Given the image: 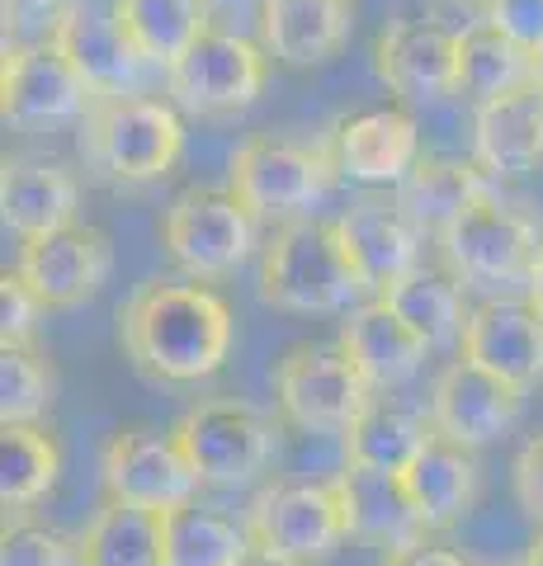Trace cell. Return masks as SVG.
I'll use <instances>...</instances> for the list:
<instances>
[{
	"label": "cell",
	"instance_id": "1",
	"mask_svg": "<svg viewBox=\"0 0 543 566\" xmlns=\"http://www.w3.org/2000/svg\"><path fill=\"white\" fill-rule=\"evenodd\" d=\"M232 340V307L199 279H143L118 307V349L152 382L185 387L222 374Z\"/></svg>",
	"mask_w": 543,
	"mask_h": 566
},
{
	"label": "cell",
	"instance_id": "2",
	"mask_svg": "<svg viewBox=\"0 0 543 566\" xmlns=\"http://www.w3.org/2000/svg\"><path fill=\"white\" fill-rule=\"evenodd\" d=\"M76 133L81 166L109 189L161 185L185 156V118L170 99L156 95L95 99Z\"/></svg>",
	"mask_w": 543,
	"mask_h": 566
},
{
	"label": "cell",
	"instance_id": "3",
	"mask_svg": "<svg viewBox=\"0 0 543 566\" xmlns=\"http://www.w3.org/2000/svg\"><path fill=\"white\" fill-rule=\"evenodd\" d=\"M260 297L293 316H345L369 303L364 283L336 237V222H279L260 251Z\"/></svg>",
	"mask_w": 543,
	"mask_h": 566
},
{
	"label": "cell",
	"instance_id": "4",
	"mask_svg": "<svg viewBox=\"0 0 543 566\" xmlns=\"http://www.w3.org/2000/svg\"><path fill=\"white\" fill-rule=\"evenodd\" d=\"M539 245H543L539 218H530L520 203L501 199L497 189L482 193L472 208H463L435 237L440 264L468 293H482V297H505L511 289H524Z\"/></svg>",
	"mask_w": 543,
	"mask_h": 566
},
{
	"label": "cell",
	"instance_id": "5",
	"mask_svg": "<svg viewBox=\"0 0 543 566\" xmlns=\"http://www.w3.org/2000/svg\"><path fill=\"white\" fill-rule=\"evenodd\" d=\"M326 137L303 142L284 133H251L227 161V189L247 203L260 222H293L312 218V208L326 199L336 180Z\"/></svg>",
	"mask_w": 543,
	"mask_h": 566
},
{
	"label": "cell",
	"instance_id": "6",
	"mask_svg": "<svg viewBox=\"0 0 543 566\" xmlns=\"http://www.w3.org/2000/svg\"><path fill=\"white\" fill-rule=\"evenodd\" d=\"M166 95L189 118H232L247 114L265 95L270 81V52L260 39H247L237 29L213 24L199 33L166 71Z\"/></svg>",
	"mask_w": 543,
	"mask_h": 566
},
{
	"label": "cell",
	"instance_id": "7",
	"mask_svg": "<svg viewBox=\"0 0 543 566\" xmlns=\"http://www.w3.org/2000/svg\"><path fill=\"white\" fill-rule=\"evenodd\" d=\"M255 212L232 189L189 185L161 208V245L185 279L213 283L241 270V260L255 251Z\"/></svg>",
	"mask_w": 543,
	"mask_h": 566
},
{
	"label": "cell",
	"instance_id": "8",
	"mask_svg": "<svg viewBox=\"0 0 543 566\" xmlns=\"http://www.w3.org/2000/svg\"><path fill=\"white\" fill-rule=\"evenodd\" d=\"M175 439L203 486H247L270 468L279 424L251 401L208 397L175 416Z\"/></svg>",
	"mask_w": 543,
	"mask_h": 566
},
{
	"label": "cell",
	"instance_id": "9",
	"mask_svg": "<svg viewBox=\"0 0 543 566\" xmlns=\"http://www.w3.org/2000/svg\"><path fill=\"white\" fill-rule=\"evenodd\" d=\"M270 382H274L279 420L303 434H345L355 416L378 397L336 340L331 345L303 340L284 349Z\"/></svg>",
	"mask_w": 543,
	"mask_h": 566
},
{
	"label": "cell",
	"instance_id": "10",
	"mask_svg": "<svg viewBox=\"0 0 543 566\" xmlns=\"http://www.w3.org/2000/svg\"><path fill=\"white\" fill-rule=\"evenodd\" d=\"M241 524L255 547L289 566H322L349 543L336 482H274L255 491Z\"/></svg>",
	"mask_w": 543,
	"mask_h": 566
},
{
	"label": "cell",
	"instance_id": "11",
	"mask_svg": "<svg viewBox=\"0 0 543 566\" xmlns=\"http://www.w3.org/2000/svg\"><path fill=\"white\" fill-rule=\"evenodd\" d=\"M199 472L189 468L175 430L161 424H124L100 449V491L104 501H124L152 515L189 505L199 495Z\"/></svg>",
	"mask_w": 543,
	"mask_h": 566
},
{
	"label": "cell",
	"instance_id": "12",
	"mask_svg": "<svg viewBox=\"0 0 543 566\" xmlns=\"http://www.w3.org/2000/svg\"><path fill=\"white\" fill-rule=\"evenodd\" d=\"M95 109L91 85L76 76L66 52L52 39L6 43V62H0V114L10 128L39 133V128H66V123H85Z\"/></svg>",
	"mask_w": 543,
	"mask_h": 566
},
{
	"label": "cell",
	"instance_id": "13",
	"mask_svg": "<svg viewBox=\"0 0 543 566\" xmlns=\"http://www.w3.org/2000/svg\"><path fill=\"white\" fill-rule=\"evenodd\" d=\"M524 411V387L497 378L492 368L472 364V359H449L430 382L426 416L435 424V434L453 439L463 449H487L511 430Z\"/></svg>",
	"mask_w": 543,
	"mask_h": 566
},
{
	"label": "cell",
	"instance_id": "14",
	"mask_svg": "<svg viewBox=\"0 0 543 566\" xmlns=\"http://www.w3.org/2000/svg\"><path fill=\"white\" fill-rule=\"evenodd\" d=\"M14 270L43 297L48 312L81 307V303H91L114 274V237L91 222L58 227V232H48V237L20 241Z\"/></svg>",
	"mask_w": 543,
	"mask_h": 566
},
{
	"label": "cell",
	"instance_id": "15",
	"mask_svg": "<svg viewBox=\"0 0 543 566\" xmlns=\"http://www.w3.org/2000/svg\"><path fill=\"white\" fill-rule=\"evenodd\" d=\"M331 222H336V237H341L345 255L355 264V274L369 297H383L393 283H401L426 264V232L401 212L397 199L359 193V199H349V208Z\"/></svg>",
	"mask_w": 543,
	"mask_h": 566
},
{
	"label": "cell",
	"instance_id": "16",
	"mask_svg": "<svg viewBox=\"0 0 543 566\" xmlns=\"http://www.w3.org/2000/svg\"><path fill=\"white\" fill-rule=\"evenodd\" d=\"M52 43L66 52L76 76L91 85L95 99H118V95H147V71L152 62L133 48V39L118 24L114 6L100 0H76L72 14L52 29Z\"/></svg>",
	"mask_w": 543,
	"mask_h": 566
},
{
	"label": "cell",
	"instance_id": "17",
	"mask_svg": "<svg viewBox=\"0 0 543 566\" xmlns=\"http://www.w3.org/2000/svg\"><path fill=\"white\" fill-rule=\"evenodd\" d=\"M459 39L440 20H393L374 43V71L397 99L430 104L459 95Z\"/></svg>",
	"mask_w": 543,
	"mask_h": 566
},
{
	"label": "cell",
	"instance_id": "18",
	"mask_svg": "<svg viewBox=\"0 0 543 566\" xmlns=\"http://www.w3.org/2000/svg\"><path fill=\"white\" fill-rule=\"evenodd\" d=\"M341 180L364 189H397L420 161V128L407 109H359L322 133Z\"/></svg>",
	"mask_w": 543,
	"mask_h": 566
},
{
	"label": "cell",
	"instance_id": "19",
	"mask_svg": "<svg viewBox=\"0 0 543 566\" xmlns=\"http://www.w3.org/2000/svg\"><path fill=\"white\" fill-rule=\"evenodd\" d=\"M459 354L530 392L534 382H543V312L524 293L482 297L468 312Z\"/></svg>",
	"mask_w": 543,
	"mask_h": 566
},
{
	"label": "cell",
	"instance_id": "20",
	"mask_svg": "<svg viewBox=\"0 0 543 566\" xmlns=\"http://www.w3.org/2000/svg\"><path fill=\"white\" fill-rule=\"evenodd\" d=\"M331 482H336V495H341L349 543L374 547V553H383V557L426 543V524H420L411 495H407V486H401V472H378V468L345 463Z\"/></svg>",
	"mask_w": 543,
	"mask_h": 566
},
{
	"label": "cell",
	"instance_id": "21",
	"mask_svg": "<svg viewBox=\"0 0 543 566\" xmlns=\"http://www.w3.org/2000/svg\"><path fill=\"white\" fill-rule=\"evenodd\" d=\"M336 345L349 354V364L359 368L364 382H369L378 397L416 382L430 359V345L420 340L383 297H369V303H359L355 312L341 316Z\"/></svg>",
	"mask_w": 543,
	"mask_h": 566
},
{
	"label": "cell",
	"instance_id": "22",
	"mask_svg": "<svg viewBox=\"0 0 543 566\" xmlns=\"http://www.w3.org/2000/svg\"><path fill=\"white\" fill-rule=\"evenodd\" d=\"M355 6L349 0H265L255 14V39L270 62L307 71L331 62L349 43Z\"/></svg>",
	"mask_w": 543,
	"mask_h": 566
},
{
	"label": "cell",
	"instance_id": "23",
	"mask_svg": "<svg viewBox=\"0 0 543 566\" xmlns=\"http://www.w3.org/2000/svg\"><path fill=\"white\" fill-rule=\"evenodd\" d=\"M81 208V180L48 156H10L0 166V222L20 241L72 227Z\"/></svg>",
	"mask_w": 543,
	"mask_h": 566
},
{
	"label": "cell",
	"instance_id": "24",
	"mask_svg": "<svg viewBox=\"0 0 543 566\" xmlns=\"http://www.w3.org/2000/svg\"><path fill=\"white\" fill-rule=\"evenodd\" d=\"M472 161L492 180H515L543 166V95L534 85L472 109Z\"/></svg>",
	"mask_w": 543,
	"mask_h": 566
},
{
	"label": "cell",
	"instance_id": "25",
	"mask_svg": "<svg viewBox=\"0 0 543 566\" xmlns=\"http://www.w3.org/2000/svg\"><path fill=\"white\" fill-rule=\"evenodd\" d=\"M401 486H407L426 534H449L453 524H463L472 501H478V458H472V449L435 434L401 468Z\"/></svg>",
	"mask_w": 543,
	"mask_h": 566
},
{
	"label": "cell",
	"instance_id": "26",
	"mask_svg": "<svg viewBox=\"0 0 543 566\" xmlns=\"http://www.w3.org/2000/svg\"><path fill=\"white\" fill-rule=\"evenodd\" d=\"M492 189L497 180L478 161H463V156H420L416 170L393 189V199L435 241L463 208H472Z\"/></svg>",
	"mask_w": 543,
	"mask_h": 566
},
{
	"label": "cell",
	"instance_id": "27",
	"mask_svg": "<svg viewBox=\"0 0 543 566\" xmlns=\"http://www.w3.org/2000/svg\"><path fill=\"white\" fill-rule=\"evenodd\" d=\"M341 439H345V463L401 472L435 439V424L426 411H411V406H401L397 397L383 392L364 406Z\"/></svg>",
	"mask_w": 543,
	"mask_h": 566
},
{
	"label": "cell",
	"instance_id": "28",
	"mask_svg": "<svg viewBox=\"0 0 543 566\" xmlns=\"http://www.w3.org/2000/svg\"><path fill=\"white\" fill-rule=\"evenodd\" d=\"M383 303H388L430 349L459 345L463 326H468V312H472L468 289L445 270V264H420L416 274H407L401 283H393V289L383 293Z\"/></svg>",
	"mask_w": 543,
	"mask_h": 566
},
{
	"label": "cell",
	"instance_id": "29",
	"mask_svg": "<svg viewBox=\"0 0 543 566\" xmlns=\"http://www.w3.org/2000/svg\"><path fill=\"white\" fill-rule=\"evenodd\" d=\"M81 566H166L161 515L124 501H100L76 534Z\"/></svg>",
	"mask_w": 543,
	"mask_h": 566
},
{
	"label": "cell",
	"instance_id": "30",
	"mask_svg": "<svg viewBox=\"0 0 543 566\" xmlns=\"http://www.w3.org/2000/svg\"><path fill=\"white\" fill-rule=\"evenodd\" d=\"M109 6L118 14V24H124V33L133 39V48L156 71H166L199 33L213 29L208 0H109Z\"/></svg>",
	"mask_w": 543,
	"mask_h": 566
},
{
	"label": "cell",
	"instance_id": "31",
	"mask_svg": "<svg viewBox=\"0 0 543 566\" xmlns=\"http://www.w3.org/2000/svg\"><path fill=\"white\" fill-rule=\"evenodd\" d=\"M166 534V566H237L251 547L247 524L222 515L218 505L189 501L161 515Z\"/></svg>",
	"mask_w": 543,
	"mask_h": 566
},
{
	"label": "cell",
	"instance_id": "32",
	"mask_svg": "<svg viewBox=\"0 0 543 566\" xmlns=\"http://www.w3.org/2000/svg\"><path fill=\"white\" fill-rule=\"evenodd\" d=\"M62 449L43 424H6L0 434V501L14 515L39 505L43 495L58 486Z\"/></svg>",
	"mask_w": 543,
	"mask_h": 566
},
{
	"label": "cell",
	"instance_id": "33",
	"mask_svg": "<svg viewBox=\"0 0 543 566\" xmlns=\"http://www.w3.org/2000/svg\"><path fill=\"white\" fill-rule=\"evenodd\" d=\"M530 85V52L511 43L492 24L463 29L459 39V95L468 99H497Z\"/></svg>",
	"mask_w": 543,
	"mask_h": 566
},
{
	"label": "cell",
	"instance_id": "34",
	"mask_svg": "<svg viewBox=\"0 0 543 566\" xmlns=\"http://www.w3.org/2000/svg\"><path fill=\"white\" fill-rule=\"evenodd\" d=\"M58 392V374L33 345H0V424H39Z\"/></svg>",
	"mask_w": 543,
	"mask_h": 566
},
{
	"label": "cell",
	"instance_id": "35",
	"mask_svg": "<svg viewBox=\"0 0 543 566\" xmlns=\"http://www.w3.org/2000/svg\"><path fill=\"white\" fill-rule=\"evenodd\" d=\"M0 566H81V547L52 524L14 520L0 534Z\"/></svg>",
	"mask_w": 543,
	"mask_h": 566
},
{
	"label": "cell",
	"instance_id": "36",
	"mask_svg": "<svg viewBox=\"0 0 543 566\" xmlns=\"http://www.w3.org/2000/svg\"><path fill=\"white\" fill-rule=\"evenodd\" d=\"M43 312V297L29 289L24 274L6 270V279H0V345H33Z\"/></svg>",
	"mask_w": 543,
	"mask_h": 566
},
{
	"label": "cell",
	"instance_id": "37",
	"mask_svg": "<svg viewBox=\"0 0 543 566\" xmlns=\"http://www.w3.org/2000/svg\"><path fill=\"white\" fill-rule=\"evenodd\" d=\"M482 24H492L524 52H539L543 48V0H487Z\"/></svg>",
	"mask_w": 543,
	"mask_h": 566
},
{
	"label": "cell",
	"instance_id": "38",
	"mask_svg": "<svg viewBox=\"0 0 543 566\" xmlns=\"http://www.w3.org/2000/svg\"><path fill=\"white\" fill-rule=\"evenodd\" d=\"M511 486H515V505L543 528V434L524 439L511 468Z\"/></svg>",
	"mask_w": 543,
	"mask_h": 566
},
{
	"label": "cell",
	"instance_id": "39",
	"mask_svg": "<svg viewBox=\"0 0 543 566\" xmlns=\"http://www.w3.org/2000/svg\"><path fill=\"white\" fill-rule=\"evenodd\" d=\"M76 0H0V10H6V39L14 33H39V39H52V29H58L66 14H72Z\"/></svg>",
	"mask_w": 543,
	"mask_h": 566
},
{
	"label": "cell",
	"instance_id": "40",
	"mask_svg": "<svg viewBox=\"0 0 543 566\" xmlns=\"http://www.w3.org/2000/svg\"><path fill=\"white\" fill-rule=\"evenodd\" d=\"M383 566H472L463 562L453 547H430V543H416L407 547V553H393V557H383Z\"/></svg>",
	"mask_w": 543,
	"mask_h": 566
},
{
	"label": "cell",
	"instance_id": "41",
	"mask_svg": "<svg viewBox=\"0 0 543 566\" xmlns=\"http://www.w3.org/2000/svg\"><path fill=\"white\" fill-rule=\"evenodd\" d=\"M260 6H265V0H208L213 24H222V29H237V20H255Z\"/></svg>",
	"mask_w": 543,
	"mask_h": 566
},
{
	"label": "cell",
	"instance_id": "42",
	"mask_svg": "<svg viewBox=\"0 0 543 566\" xmlns=\"http://www.w3.org/2000/svg\"><path fill=\"white\" fill-rule=\"evenodd\" d=\"M524 297L543 312V245H539V255H534V264H530V279H524Z\"/></svg>",
	"mask_w": 543,
	"mask_h": 566
},
{
	"label": "cell",
	"instance_id": "43",
	"mask_svg": "<svg viewBox=\"0 0 543 566\" xmlns=\"http://www.w3.org/2000/svg\"><path fill=\"white\" fill-rule=\"evenodd\" d=\"M237 566H289V562H279V557H270V553H265V547H255V543H251L247 553H241V562H237Z\"/></svg>",
	"mask_w": 543,
	"mask_h": 566
},
{
	"label": "cell",
	"instance_id": "44",
	"mask_svg": "<svg viewBox=\"0 0 543 566\" xmlns=\"http://www.w3.org/2000/svg\"><path fill=\"white\" fill-rule=\"evenodd\" d=\"M530 85L543 95V48H539V52H530Z\"/></svg>",
	"mask_w": 543,
	"mask_h": 566
},
{
	"label": "cell",
	"instance_id": "45",
	"mask_svg": "<svg viewBox=\"0 0 543 566\" xmlns=\"http://www.w3.org/2000/svg\"><path fill=\"white\" fill-rule=\"evenodd\" d=\"M524 566H543V528L534 534V543L524 547Z\"/></svg>",
	"mask_w": 543,
	"mask_h": 566
},
{
	"label": "cell",
	"instance_id": "46",
	"mask_svg": "<svg viewBox=\"0 0 543 566\" xmlns=\"http://www.w3.org/2000/svg\"><path fill=\"white\" fill-rule=\"evenodd\" d=\"M440 6H487V0H440Z\"/></svg>",
	"mask_w": 543,
	"mask_h": 566
},
{
	"label": "cell",
	"instance_id": "47",
	"mask_svg": "<svg viewBox=\"0 0 543 566\" xmlns=\"http://www.w3.org/2000/svg\"><path fill=\"white\" fill-rule=\"evenodd\" d=\"M482 566H524V562H482Z\"/></svg>",
	"mask_w": 543,
	"mask_h": 566
}]
</instances>
